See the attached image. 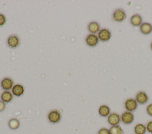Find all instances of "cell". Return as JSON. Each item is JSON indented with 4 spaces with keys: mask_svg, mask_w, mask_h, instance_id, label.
<instances>
[{
    "mask_svg": "<svg viewBox=\"0 0 152 134\" xmlns=\"http://www.w3.org/2000/svg\"><path fill=\"white\" fill-rule=\"evenodd\" d=\"M112 19L114 21L121 22L126 18L125 11L122 8H118L114 11L112 14Z\"/></svg>",
    "mask_w": 152,
    "mask_h": 134,
    "instance_id": "obj_1",
    "label": "cell"
},
{
    "mask_svg": "<svg viewBox=\"0 0 152 134\" xmlns=\"http://www.w3.org/2000/svg\"><path fill=\"white\" fill-rule=\"evenodd\" d=\"M48 119L49 121L53 124L58 123L61 119V114L59 111L56 109L51 110L48 115Z\"/></svg>",
    "mask_w": 152,
    "mask_h": 134,
    "instance_id": "obj_2",
    "label": "cell"
},
{
    "mask_svg": "<svg viewBox=\"0 0 152 134\" xmlns=\"http://www.w3.org/2000/svg\"><path fill=\"white\" fill-rule=\"evenodd\" d=\"M124 107L126 111L132 112L137 110L138 107V103L135 99L129 98L125 100L124 103Z\"/></svg>",
    "mask_w": 152,
    "mask_h": 134,
    "instance_id": "obj_3",
    "label": "cell"
},
{
    "mask_svg": "<svg viewBox=\"0 0 152 134\" xmlns=\"http://www.w3.org/2000/svg\"><path fill=\"white\" fill-rule=\"evenodd\" d=\"M121 120L124 124H131L134 120V115L132 112L125 111L122 113L121 116Z\"/></svg>",
    "mask_w": 152,
    "mask_h": 134,
    "instance_id": "obj_4",
    "label": "cell"
},
{
    "mask_svg": "<svg viewBox=\"0 0 152 134\" xmlns=\"http://www.w3.org/2000/svg\"><path fill=\"white\" fill-rule=\"evenodd\" d=\"M112 36L111 32L109 31V30L107 28H103L100 30V31L98 32L97 37L99 40L103 41V42H106L109 41Z\"/></svg>",
    "mask_w": 152,
    "mask_h": 134,
    "instance_id": "obj_5",
    "label": "cell"
},
{
    "mask_svg": "<svg viewBox=\"0 0 152 134\" xmlns=\"http://www.w3.org/2000/svg\"><path fill=\"white\" fill-rule=\"evenodd\" d=\"M107 120L108 123L111 126L118 125L121 121V116H119V114L116 113H111L107 116Z\"/></svg>",
    "mask_w": 152,
    "mask_h": 134,
    "instance_id": "obj_6",
    "label": "cell"
},
{
    "mask_svg": "<svg viewBox=\"0 0 152 134\" xmlns=\"http://www.w3.org/2000/svg\"><path fill=\"white\" fill-rule=\"evenodd\" d=\"M135 99L136 100L138 104H144L148 102V96L145 91H140L137 93Z\"/></svg>",
    "mask_w": 152,
    "mask_h": 134,
    "instance_id": "obj_7",
    "label": "cell"
},
{
    "mask_svg": "<svg viewBox=\"0 0 152 134\" xmlns=\"http://www.w3.org/2000/svg\"><path fill=\"white\" fill-rule=\"evenodd\" d=\"M99 38L95 34H90L88 35L86 38V43L87 45L90 47H95L99 43Z\"/></svg>",
    "mask_w": 152,
    "mask_h": 134,
    "instance_id": "obj_8",
    "label": "cell"
},
{
    "mask_svg": "<svg viewBox=\"0 0 152 134\" xmlns=\"http://www.w3.org/2000/svg\"><path fill=\"white\" fill-rule=\"evenodd\" d=\"M8 45L12 48L17 47L20 44V39L16 35H11L7 39Z\"/></svg>",
    "mask_w": 152,
    "mask_h": 134,
    "instance_id": "obj_9",
    "label": "cell"
},
{
    "mask_svg": "<svg viewBox=\"0 0 152 134\" xmlns=\"http://www.w3.org/2000/svg\"><path fill=\"white\" fill-rule=\"evenodd\" d=\"M14 82L13 80L9 77L4 78L1 81V86L4 90L8 91L12 88Z\"/></svg>",
    "mask_w": 152,
    "mask_h": 134,
    "instance_id": "obj_10",
    "label": "cell"
},
{
    "mask_svg": "<svg viewBox=\"0 0 152 134\" xmlns=\"http://www.w3.org/2000/svg\"><path fill=\"white\" fill-rule=\"evenodd\" d=\"M140 31L142 34H150L152 32V24L148 22H142L140 26Z\"/></svg>",
    "mask_w": 152,
    "mask_h": 134,
    "instance_id": "obj_11",
    "label": "cell"
},
{
    "mask_svg": "<svg viewBox=\"0 0 152 134\" xmlns=\"http://www.w3.org/2000/svg\"><path fill=\"white\" fill-rule=\"evenodd\" d=\"M130 23L134 27H139L142 23V18L140 14H135L131 17Z\"/></svg>",
    "mask_w": 152,
    "mask_h": 134,
    "instance_id": "obj_12",
    "label": "cell"
},
{
    "mask_svg": "<svg viewBox=\"0 0 152 134\" xmlns=\"http://www.w3.org/2000/svg\"><path fill=\"white\" fill-rule=\"evenodd\" d=\"M100 24L96 21L90 22L87 26L88 31L93 34H95L100 31Z\"/></svg>",
    "mask_w": 152,
    "mask_h": 134,
    "instance_id": "obj_13",
    "label": "cell"
},
{
    "mask_svg": "<svg viewBox=\"0 0 152 134\" xmlns=\"http://www.w3.org/2000/svg\"><path fill=\"white\" fill-rule=\"evenodd\" d=\"M24 91V87L20 84H17L14 85L12 88V93L15 96L19 97L23 94Z\"/></svg>",
    "mask_w": 152,
    "mask_h": 134,
    "instance_id": "obj_14",
    "label": "cell"
},
{
    "mask_svg": "<svg viewBox=\"0 0 152 134\" xmlns=\"http://www.w3.org/2000/svg\"><path fill=\"white\" fill-rule=\"evenodd\" d=\"M99 114L102 117H107L110 113V108L106 104L101 105L98 109Z\"/></svg>",
    "mask_w": 152,
    "mask_h": 134,
    "instance_id": "obj_15",
    "label": "cell"
},
{
    "mask_svg": "<svg viewBox=\"0 0 152 134\" xmlns=\"http://www.w3.org/2000/svg\"><path fill=\"white\" fill-rule=\"evenodd\" d=\"M1 99L4 103H9L13 99V95L10 91L4 90L1 94Z\"/></svg>",
    "mask_w": 152,
    "mask_h": 134,
    "instance_id": "obj_16",
    "label": "cell"
},
{
    "mask_svg": "<svg viewBox=\"0 0 152 134\" xmlns=\"http://www.w3.org/2000/svg\"><path fill=\"white\" fill-rule=\"evenodd\" d=\"M146 131V126L142 123H138L134 128V132L135 134H145Z\"/></svg>",
    "mask_w": 152,
    "mask_h": 134,
    "instance_id": "obj_17",
    "label": "cell"
},
{
    "mask_svg": "<svg viewBox=\"0 0 152 134\" xmlns=\"http://www.w3.org/2000/svg\"><path fill=\"white\" fill-rule=\"evenodd\" d=\"M20 121L16 118H12L8 121V126L12 130L17 129L20 126Z\"/></svg>",
    "mask_w": 152,
    "mask_h": 134,
    "instance_id": "obj_18",
    "label": "cell"
},
{
    "mask_svg": "<svg viewBox=\"0 0 152 134\" xmlns=\"http://www.w3.org/2000/svg\"><path fill=\"white\" fill-rule=\"evenodd\" d=\"M109 130L110 134H124V130L119 125L112 126Z\"/></svg>",
    "mask_w": 152,
    "mask_h": 134,
    "instance_id": "obj_19",
    "label": "cell"
},
{
    "mask_svg": "<svg viewBox=\"0 0 152 134\" xmlns=\"http://www.w3.org/2000/svg\"><path fill=\"white\" fill-rule=\"evenodd\" d=\"M97 134H110V132L108 129L103 128L99 130Z\"/></svg>",
    "mask_w": 152,
    "mask_h": 134,
    "instance_id": "obj_20",
    "label": "cell"
},
{
    "mask_svg": "<svg viewBox=\"0 0 152 134\" xmlns=\"http://www.w3.org/2000/svg\"><path fill=\"white\" fill-rule=\"evenodd\" d=\"M6 22V18L4 15L0 14V27L2 26Z\"/></svg>",
    "mask_w": 152,
    "mask_h": 134,
    "instance_id": "obj_21",
    "label": "cell"
},
{
    "mask_svg": "<svg viewBox=\"0 0 152 134\" xmlns=\"http://www.w3.org/2000/svg\"><path fill=\"white\" fill-rule=\"evenodd\" d=\"M146 129H147V130L149 133H152V120L149 121L147 123V125H146Z\"/></svg>",
    "mask_w": 152,
    "mask_h": 134,
    "instance_id": "obj_22",
    "label": "cell"
},
{
    "mask_svg": "<svg viewBox=\"0 0 152 134\" xmlns=\"http://www.w3.org/2000/svg\"><path fill=\"white\" fill-rule=\"evenodd\" d=\"M146 112L147 113V114L150 116H152V103L149 104L147 107H146Z\"/></svg>",
    "mask_w": 152,
    "mask_h": 134,
    "instance_id": "obj_23",
    "label": "cell"
},
{
    "mask_svg": "<svg viewBox=\"0 0 152 134\" xmlns=\"http://www.w3.org/2000/svg\"><path fill=\"white\" fill-rule=\"evenodd\" d=\"M5 103L2 102V100H0V112H2L5 109Z\"/></svg>",
    "mask_w": 152,
    "mask_h": 134,
    "instance_id": "obj_24",
    "label": "cell"
},
{
    "mask_svg": "<svg viewBox=\"0 0 152 134\" xmlns=\"http://www.w3.org/2000/svg\"><path fill=\"white\" fill-rule=\"evenodd\" d=\"M150 47H151V50H152V42H151V44H150Z\"/></svg>",
    "mask_w": 152,
    "mask_h": 134,
    "instance_id": "obj_25",
    "label": "cell"
}]
</instances>
